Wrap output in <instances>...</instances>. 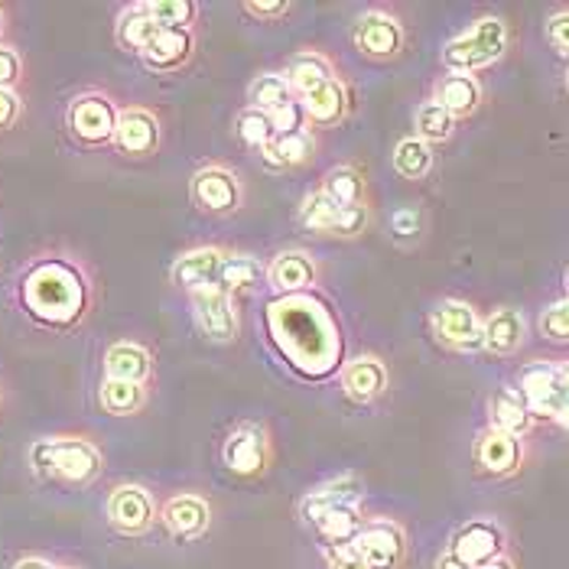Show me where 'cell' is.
<instances>
[{
  "label": "cell",
  "mask_w": 569,
  "mask_h": 569,
  "mask_svg": "<svg viewBox=\"0 0 569 569\" xmlns=\"http://www.w3.org/2000/svg\"><path fill=\"white\" fill-rule=\"evenodd\" d=\"M59 569H79V567H59Z\"/></svg>",
  "instance_id": "obj_54"
},
{
  "label": "cell",
  "mask_w": 569,
  "mask_h": 569,
  "mask_svg": "<svg viewBox=\"0 0 569 569\" xmlns=\"http://www.w3.org/2000/svg\"><path fill=\"white\" fill-rule=\"evenodd\" d=\"M452 128H456V118L442 104H437V101L420 104V111H417V133H420L423 143H430V140H449Z\"/></svg>",
  "instance_id": "obj_37"
},
{
  "label": "cell",
  "mask_w": 569,
  "mask_h": 569,
  "mask_svg": "<svg viewBox=\"0 0 569 569\" xmlns=\"http://www.w3.org/2000/svg\"><path fill=\"white\" fill-rule=\"evenodd\" d=\"M358 495H361V482H358L355 476H342V479H336V482L309 491L307 498H303V505H300V518H303L307 525H312V521H316L322 511H329V508L355 505Z\"/></svg>",
  "instance_id": "obj_24"
},
{
  "label": "cell",
  "mask_w": 569,
  "mask_h": 569,
  "mask_svg": "<svg viewBox=\"0 0 569 569\" xmlns=\"http://www.w3.org/2000/svg\"><path fill=\"white\" fill-rule=\"evenodd\" d=\"M567 86H569V76H567Z\"/></svg>",
  "instance_id": "obj_55"
},
{
  "label": "cell",
  "mask_w": 569,
  "mask_h": 569,
  "mask_svg": "<svg viewBox=\"0 0 569 569\" xmlns=\"http://www.w3.org/2000/svg\"><path fill=\"white\" fill-rule=\"evenodd\" d=\"M118 118H121V108L114 104L111 94L82 91L72 98V104L66 111V128H69L76 143H82L88 150H98V147L114 143Z\"/></svg>",
  "instance_id": "obj_4"
},
{
  "label": "cell",
  "mask_w": 569,
  "mask_h": 569,
  "mask_svg": "<svg viewBox=\"0 0 569 569\" xmlns=\"http://www.w3.org/2000/svg\"><path fill=\"white\" fill-rule=\"evenodd\" d=\"M547 37H550V43L557 46L563 56H569V13H557V17L550 20Z\"/></svg>",
  "instance_id": "obj_45"
},
{
  "label": "cell",
  "mask_w": 569,
  "mask_h": 569,
  "mask_svg": "<svg viewBox=\"0 0 569 569\" xmlns=\"http://www.w3.org/2000/svg\"><path fill=\"white\" fill-rule=\"evenodd\" d=\"M355 46L365 52V56H375V59H391L403 49V27L397 23L395 17L388 13H365L358 23H355Z\"/></svg>",
  "instance_id": "obj_14"
},
{
  "label": "cell",
  "mask_w": 569,
  "mask_h": 569,
  "mask_svg": "<svg viewBox=\"0 0 569 569\" xmlns=\"http://www.w3.org/2000/svg\"><path fill=\"white\" fill-rule=\"evenodd\" d=\"M283 79L297 91V98H303L319 86H326L329 79H336V72H332V62L322 52H300V56H293L287 62Z\"/></svg>",
  "instance_id": "obj_25"
},
{
  "label": "cell",
  "mask_w": 569,
  "mask_h": 569,
  "mask_svg": "<svg viewBox=\"0 0 569 569\" xmlns=\"http://www.w3.org/2000/svg\"><path fill=\"white\" fill-rule=\"evenodd\" d=\"M303 118L319 124V128H336L346 111H349V88L339 79H329L326 86H319L316 91H309L300 98Z\"/></svg>",
  "instance_id": "obj_19"
},
{
  "label": "cell",
  "mask_w": 569,
  "mask_h": 569,
  "mask_svg": "<svg viewBox=\"0 0 569 569\" xmlns=\"http://www.w3.org/2000/svg\"><path fill=\"white\" fill-rule=\"evenodd\" d=\"M491 413H495V430H505L511 437H521L530 430V407H527L525 395L501 391L491 400Z\"/></svg>",
  "instance_id": "obj_31"
},
{
  "label": "cell",
  "mask_w": 569,
  "mask_h": 569,
  "mask_svg": "<svg viewBox=\"0 0 569 569\" xmlns=\"http://www.w3.org/2000/svg\"><path fill=\"white\" fill-rule=\"evenodd\" d=\"M163 128L160 118L147 108H124L118 118V131H114V150L124 157H153L160 150Z\"/></svg>",
  "instance_id": "obj_11"
},
{
  "label": "cell",
  "mask_w": 569,
  "mask_h": 569,
  "mask_svg": "<svg viewBox=\"0 0 569 569\" xmlns=\"http://www.w3.org/2000/svg\"><path fill=\"white\" fill-rule=\"evenodd\" d=\"M339 216H342V206H336L322 189L309 192L300 206V224L307 231H319V234H332L339 224Z\"/></svg>",
  "instance_id": "obj_32"
},
{
  "label": "cell",
  "mask_w": 569,
  "mask_h": 569,
  "mask_svg": "<svg viewBox=\"0 0 569 569\" xmlns=\"http://www.w3.org/2000/svg\"><path fill=\"white\" fill-rule=\"evenodd\" d=\"M395 170L403 179H423V176L433 170V150H430V143H423L420 137L400 140L395 150Z\"/></svg>",
  "instance_id": "obj_33"
},
{
  "label": "cell",
  "mask_w": 569,
  "mask_h": 569,
  "mask_svg": "<svg viewBox=\"0 0 569 569\" xmlns=\"http://www.w3.org/2000/svg\"><path fill=\"white\" fill-rule=\"evenodd\" d=\"M290 10V3L283 0H263V3H244V13L258 17V20H277Z\"/></svg>",
  "instance_id": "obj_46"
},
{
  "label": "cell",
  "mask_w": 569,
  "mask_h": 569,
  "mask_svg": "<svg viewBox=\"0 0 569 569\" xmlns=\"http://www.w3.org/2000/svg\"><path fill=\"white\" fill-rule=\"evenodd\" d=\"M160 30H163V27L153 20V13L147 10V3H131V7L121 10L118 27H114V37H118V46H121V49L140 56L147 46L153 43V37H157Z\"/></svg>",
  "instance_id": "obj_23"
},
{
  "label": "cell",
  "mask_w": 569,
  "mask_h": 569,
  "mask_svg": "<svg viewBox=\"0 0 569 569\" xmlns=\"http://www.w3.org/2000/svg\"><path fill=\"white\" fill-rule=\"evenodd\" d=\"M147 10L163 30H192L199 7L192 0H147Z\"/></svg>",
  "instance_id": "obj_36"
},
{
  "label": "cell",
  "mask_w": 569,
  "mask_h": 569,
  "mask_svg": "<svg viewBox=\"0 0 569 569\" xmlns=\"http://www.w3.org/2000/svg\"><path fill=\"white\" fill-rule=\"evenodd\" d=\"M192 202L199 212L228 216L241 206V182L228 167H202L192 176Z\"/></svg>",
  "instance_id": "obj_8"
},
{
  "label": "cell",
  "mask_w": 569,
  "mask_h": 569,
  "mask_svg": "<svg viewBox=\"0 0 569 569\" xmlns=\"http://www.w3.org/2000/svg\"><path fill=\"white\" fill-rule=\"evenodd\" d=\"M189 297H192V316H196V326L202 329V336L212 342H234L241 319L231 303V293L216 283V287L196 290Z\"/></svg>",
  "instance_id": "obj_6"
},
{
  "label": "cell",
  "mask_w": 569,
  "mask_h": 569,
  "mask_svg": "<svg viewBox=\"0 0 569 569\" xmlns=\"http://www.w3.org/2000/svg\"><path fill=\"white\" fill-rule=\"evenodd\" d=\"M476 459L491 476H511L521 466V442L505 430H488L476 446Z\"/></svg>",
  "instance_id": "obj_21"
},
{
  "label": "cell",
  "mask_w": 569,
  "mask_h": 569,
  "mask_svg": "<svg viewBox=\"0 0 569 569\" xmlns=\"http://www.w3.org/2000/svg\"><path fill=\"white\" fill-rule=\"evenodd\" d=\"M355 547L371 569H397L407 557V533L395 521H368L355 537Z\"/></svg>",
  "instance_id": "obj_10"
},
{
  "label": "cell",
  "mask_w": 569,
  "mask_h": 569,
  "mask_svg": "<svg viewBox=\"0 0 569 569\" xmlns=\"http://www.w3.org/2000/svg\"><path fill=\"white\" fill-rule=\"evenodd\" d=\"M322 192H326L336 206H342V209L365 206V179L358 176V170H351V167H336L332 173L326 176Z\"/></svg>",
  "instance_id": "obj_34"
},
{
  "label": "cell",
  "mask_w": 569,
  "mask_h": 569,
  "mask_svg": "<svg viewBox=\"0 0 569 569\" xmlns=\"http://www.w3.org/2000/svg\"><path fill=\"white\" fill-rule=\"evenodd\" d=\"M557 381H560L563 395L569 397V365H563V368H557Z\"/></svg>",
  "instance_id": "obj_49"
},
{
  "label": "cell",
  "mask_w": 569,
  "mask_h": 569,
  "mask_svg": "<svg viewBox=\"0 0 569 569\" xmlns=\"http://www.w3.org/2000/svg\"><path fill=\"white\" fill-rule=\"evenodd\" d=\"M153 375V355L140 342H114L104 351V378L114 381H131V385H147Z\"/></svg>",
  "instance_id": "obj_18"
},
{
  "label": "cell",
  "mask_w": 569,
  "mask_h": 569,
  "mask_svg": "<svg viewBox=\"0 0 569 569\" xmlns=\"http://www.w3.org/2000/svg\"><path fill=\"white\" fill-rule=\"evenodd\" d=\"M3 33H7V10L0 7V46H3Z\"/></svg>",
  "instance_id": "obj_52"
},
{
  "label": "cell",
  "mask_w": 569,
  "mask_h": 569,
  "mask_svg": "<svg viewBox=\"0 0 569 569\" xmlns=\"http://www.w3.org/2000/svg\"><path fill=\"white\" fill-rule=\"evenodd\" d=\"M192 33L189 30H160L157 37H153V43L147 46L137 59L150 69V72H176V69H182L189 59H192Z\"/></svg>",
  "instance_id": "obj_17"
},
{
  "label": "cell",
  "mask_w": 569,
  "mask_h": 569,
  "mask_svg": "<svg viewBox=\"0 0 569 569\" xmlns=\"http://www.w3.org/2000/svg\"><path fill=\"white\" fill-rule=\"evenodd\" d=\"M104 518L124 537H143L150 527L160 521L157 515V501L143 485H118L111 488L108 501H104Z\"/></svg>",
  "instance_id": "obj_5"
},
{
  "label": "cell",
  "mask_w": 569,
  "mask_h": 569,
  "mask_svg": "<svg viewBox=\"0 0 569 569\" xmlns=\"http://www.w3.org/2000/svg\"><path fill=\"white\" fill-rule=\"evenodd\" d=\"M267 280L280 293H303L316 283V263L303 251H283L267 267Z\"/></svg>",
  "instance_id": "obj_22"
},
{
  "label": "cell",
  "mask_w": 569,
  "mask_h": 569,
  "mask_svg": "<svg viewBox=\"0 0 569 569\" xmlns=\"http://www.w3.org/2000/svg\"><path fill=\"white\" fill-rule=\"evenodd\" d=\"M479 569H515V563H511V560H505V557H498V560H491V563H485V567Z\"/></svg>",
  "instance_id": "obj_50"
},
{
  "label": "cell",
  "mask_w": 569,
  "mask_h": 569,
  "mask_svg": "<svg viewBox=\"0 0 569 569\" xmlns=\"http://www.w3.org/2000/svg\"><path fill=\"white\" fill-rule=\"evenodd\" d=\"M525 342V319L518 309H498L485 322V349L495 355H511Z\"/></svg>",
  "instance_id": "obj_28"
},
{
  "label": "cell",
  "mask_w": 569,
  "mask_h": 569,
  "mask_svg": "<svg viewBox=\"0 0 569 569\" xmlns=\"http://www.w3.org/2000/svg\"><path fill=\"white\" fill-rule=\"evenodd\" d=\"M238 133H241V140H244L248 147H254L258 153H261L263 147H270V143L277 140V128H273L270 114L254 111V108H248V111L238 118Z\"/></svg>",
  "instance_id": "obj_38"
},
{
  "label": "cell",
  "mask_w": 569,
  "mask_h": 569,
  "mask_svg": "<svg viewBox=\"0 0 569 569\" xmlns=\"http://www.w3.org/2000/svg\"><path fill=\"white\" fill-rule=\"evenodd\" d=\"M30 466L52 482L88 485L101 476L104 459L86 437H46L30 446Z\"/></svg>",
  "instance_id": "obj_2"
},
{
  "label": "cell",
  "mask_w": 569,
  "mask_h": 569,
  "mask_svg": "<svg viewBox=\"0 0 569 569\" xmlns=\"http://www.w3.org/2000/svg\"><path fill=\"white\" fill-rule=\"evenodd\" d=\"M553 420H557L563 430H569V400L563 403V407H560V410H557V413H553Z\"/></svg>",
  "instance_id": "obj_48"
},
{
  "label": "cell",
  "mask_w": 569,
  "mask_h": 569,
  "mask_svg": "<svg viewBox=\"0 0 569 569\" xmlns=\"http://www.w3.org/2000/svg\"><path fill=\"white\" fill-rule=\"evenodd\" d=\"M449 557L466 569H479L501 557V530L491 521H472L452 537Z\"/></svg>",
  "instance_id": "obj_13"
},
{
  "label": "cell",
  "mask_w": 569,
  "mask_h": 569,
  "mask_svg": "<svg viewBox=\"0 0 569 569\" xmlns=\"http://www.w3.org/2000/svg\"><path fill=\"white\" fill-rule=\"evenodd\" d=\"M248 98H251V108H254V111H263V114H270V118H280V114H287L290 108L300 104V98H297V91L290 88V82H287L283 76H273V72L254 79Z\"/></svg>",
  "instance_id": "obj_26"
},
{
  "label": "cell",
  "mask_w": 569,
  "mask_h": 569,
  "mask_svg": "<svg viewBox=\"0 0 569 569\" xmlns=\"http://www.w3.org/2000/svg\"><path fill=\"white\" fill-rule=\"evenodd\" d=\"M437 569H466V567H462V563H456V560H452V557L446 553V557H439Z\"/></svg>",
  "instance_id": "obj_51"
},
{
  "label": "cell",
  "mask_w": 569,
  "mask_h": 569,
  "mask_svg": "<svg viewBox=\"0 0 569 569\" xmlns=\"http://www.w3.org/2000/svg\"><path fill=\"white\" fill-rule=\"evenodd\" d=\"M505 49H508L505 23L498 17H482L442 49V62L456 76H466V72H476V69L491 66L495 59H501Z\"/></svg>",
  "instance_id": "obj_3"
},
{
  "label": "cell",
  "mask_w": 569,
  "mask_h": 569,
  "mask_svg": "<svg viewBox=\"0 0 569 569\" xmlns=\"http://www.w3.org/2000/svg\"><path fill=\"white\" fill-rule=\"evenodd\" d=\"M13 569H59V567H52L46 557H23V560H17V563H13Z\"/></svg>",
  "instance_id": "obj_47"
},
{
  "label": "cell",
  "mask_w": 569,
  "mask_h": 569,
  "mask_svg": "<svg viewBox=\"0 0 569 569\" xmlns=\"http://www.w3.org/2000/svg\"><path fill=\"white\" fill-rule=\"evenodd\" d=\"M160 525L167 527V533L173 540L189 543V540H199L209 530V525H212V508L199 495H173L160 508Z\"/></svg>",
  "instance_id": "obj_12"
},
{
  "label": "cell",
  "mask_w": 569,
  "mask_h": 569,
  "mask_svg": "<svg viewBox=\"0 0 569 569\" xmlns=\"http://www.w3.org/2000/svg\"><path fill=\"white\" fill-rule=\"evenodd\" d=\"M540 332L553 342H569V300L550 307L540 316Z\"/></svg>",
  "instance_id": "obj_40"
},
{
  "label": "cell",
  "mask_w": 569,
  "mask_h": 569,
  "mask_svg": "<svg viewBox=\"0 0 569 569\" xmlns=\"http://www.w3.org/2000/svg\"><path fill=\"white\" fill-rule=\"evenodd\" d=\"M433 332L442 346L459 351H476L485 349V326L482 319L476 316V309L469 303H456V300H446L442 307L433 312Z\"/></svg>",
  "instance_id": "obj_7"
},
{
  "label": "cell",
  "mask_w": 569,
  "mask_h": 569,
  "mask_svg": "<svg viewBox=\"0 0 569 569\" xmlns=\"http://www.w3.org/2000/svg\"><path fill=\"white\" fill-rule=\"evenodd\" d=\"M0 410H3V385H0Z\"/></svg>",
  "instance_id": "obj_53"
},
{
  "label": "cell",
  "mask_w": 569,
  "mask_h": 569,
  "mask_svg": "<svg viewBox=\"0 0 569 569\" xmlns=\"http://www.w3.org/2000/svg\"><path fill=\"white\" fill-rule=\"evenodd\" d=\"M342 388H346V395L351 400H361V403L381 397L385 388H388V368H385V361H378L375 355H365V358L349 361L346 371H342Z\"/></svg>",
  "instance_id": "obj_20"
},
{
  "label": "cell",
  "mask_w": 569,
  "mask_h": 569,
  "mask_svg": "<svg viewBox=\"0 0 569 569\" xmlns=\"http://www.w3.org/2000/svg\"><path fill=\"white\" fill-rule=\"evenodd\" d=\"M23 118V98L13 88H0V131H13Z\"/></svg>",
  "instance_id": "obj_42"
},
{
  "label": "cell",
  "mask_w": 569,
  "mask_h": 569,
  "mask_svg": "<svg viewBox=\"0 0 569 569\" xmlns=\"http://www.w3.org/2000/svg\"><path fill=\"white\" fill-rule=\"evenodd\" d=\"M309 527H316V533L322 537L326 550L329 547H346V543H355V537L361 533V515L355 505H339V508H329L322 511L316 521Z\"/></svg>",
  "instance_id": "obj_27"
},
{
  "label": "cell",
  "mask_w": 569,
  "mask_h": 569,
  "mask_svg": "<svg viewBox=\"0 0 569 569\" xmlns=\"http://www.w3.org/2000/svg\"><path fill=\"white\" fill-rule=\"evenodd\" d=\"M221 459L224 466L234 472V476H261L270 462V439H267V430L258 427V423H244L238 427L231 437L224 439L221 446Z\"/></svg>",
  "instance_id": "obj_9"
},
{
  "label": "cell",
  "mask_w": 569,
  "mask_h": 569,
  "mask_svg": "<svg viewBox=\"0 0 569 569\" xmlns=\"http://www.w3.org/2000/svg\"><path fill=\"white\" fill-rule=\"evenodd\" d=\"M224 251L221 248H196V251H186L182 258H176L173 277L176 287L196 293V290H206V287H216L221 277V263H224Z\"/></svg>",
  "instance_id": "obj_15"
},
{
  "label": "cell",
  "mask_w": 569,
  "mask_h": 569,
  "mask_svg": "<svg viewBox=\"0 0 569 569\" xmlns=\"http://www.w3.org/2000/svg\"><path fill=\"white\" fill-rule=\"evenodd\" d=\"M23 79V59L13 46H0V88H13L20 86Z\"/></svg>",
  "instance_id": "obj_41"
},
{
  "label": "cell",
  "mask_w": 569,
  "mask_h": 569,
  "mask_svg": "<svg viewBox=\"0 0 569 569\" xmlns=\"http://www.w3.org/2000/svg\"><path fill=\"white\" fill-rule=\"evenodd\" d=\"M273 153L283 160V167H293V163H303L309 153H312V137L307 131L280 133L273 140Z\"/></svg>",
  "instance_id": "obj_39"
},
{
  "label": "cell",
  "mask_w": 569,
  "mask_h": 569,
  "mask_svg": "<svg viewBox=\"0 0 569 569\" xmlns=\"http://www.w3.org/2000/svg\"><path fill=\"white\" fill-rule=\"evenodd\" d=\"M437 104H442L452 118L456 114H469L479 108L482 101V88L472 76H446L442 82L437 86Z\"/></svg>",
  "instance_id": "obj_30"
},
{
  "label": "cell",
  "mask_w": 569,
  "mask_h": 569,
  "mask_svg": "<svg viewBox=\"0 0 569 569\" xmlns=\"http://www.w3.org/2000/svg\"><path fill=\"white\" fill-rule=\"evenodd\" d=\"M98 407L111 417H133L147 407V385L104 378L98 388Z\"/></svg>",
  "instance_id": "obj_29"
},
{
  "label": "cell",
  "mask_w": 569,
  "mask_h": 569,
  "mask_svg": "<svg viewBox=\"0 0 569 569\" xmlns=\"http://www.w3.org/2000/svg\"><path fill=\"white\" fill-rule=\"evenodd\" d=\"M263 280V263L251 254H228L221 263L219 287H224L228 293H238V290H248L254 283Z\"/></svg>",
  "instance_id": "obj_35"
},
{
  "label": "cell",
  "mask_w": 569,
  "mask_h": 569,
  "mask_svg": "<svg viewBox=\"0 0 569 569\" xmlns=\"http://www.w3.org/2000/svg\"><path fill=\"white\" fill-rule=\"evenodd\" d=\"M521 395H525L530 413L540 417H553L569 397L563 395L560 381H557V368L550 365H530L521 375Z\"/></svg>",
  "instance_id": "obj_16"
},
{
  "label": "cell",
  "mask_w": 569,
  "mask_h": 569,
  "mask_svg": "<svg viewBox=\"0 0 569 569\" xmlns=\"http://www.w3.org/2000/svg\"><path fill=\"white\" fill-rule=\"evenodd\" d=\"M20 312L46 332H72L94 307V280L82 258L69 251H43L20 267L13 280Z\"/></svg>",
  "instance_id": "obj_1"
},
{
  "label": "cell",
  "mask_w": 569,
  "mask_h": 569,
  "mask_svg": "<svg viewBox=\"0 0 569 569\" xmlns=\"http://www.w3.org/2000/svg\"><path fill=\"white\" fill-rule=\"evenodd\" d=\"M326 563H329V569H371L368 567V560L358 553V547H355V543H346V547H329V550H326Z\"/></svg>",
  "instance_id": "obj_43"
},
{
  "label": "cell",
  "mask_w": 569,
  "mask_h": 569,
  "mask_svg": "<svg viewBox=\"0 0 569 569\" xmlns=\"http://www.w3.org/2000/svg\"><path fill=\"white\" fill-rule=\"evenodd\" d=\"M391 231H395L397 238H413V234H420V216L413 212V209H400L391 216Z\"/></svg>",
  "instance_id": "obj_44"
}]
</instances>
